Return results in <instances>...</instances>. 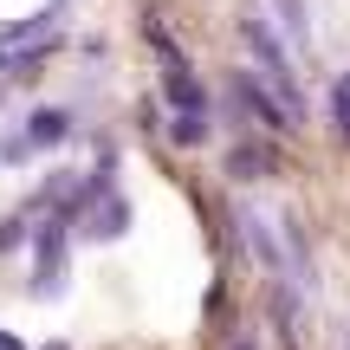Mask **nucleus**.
Here are the masks:
<instances>
[{
    "mask_svg": "<svg viewBox=\"0 0 350 350\" xmlns=\"http://www.w3.org/2000/svg\"><path fill=\"white\" fill-rule=\"evenodd\" d=\"M59 130H65L59 111H39V117H33V137H59Z\"/></svg>",
    "mask_w": 350,
    "mask_h": 350,
    "instance_id": "obj_1",
    "label": "nucleus"
},
{
    "mask_svg": "<svg viewBox=\"0 0 350 350\" xmlns=\"http://www.w3.org/2000/svg\"><path fill=\"white\" fill-rule=\"evenodd\" d=\"M7 247H20V221H0V253Z\"/></svg>",
    "mask_w": 350,
    "mask_h": 350,
    "instance_id": "obj_2",
    "label": "nucleus"
}]
</instances>
